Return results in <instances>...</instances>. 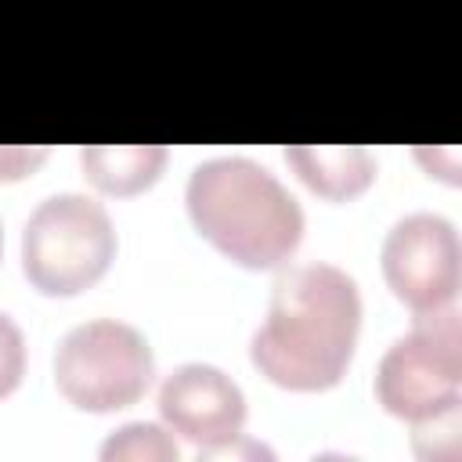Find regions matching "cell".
I'll use <instances>...</instances> for the list:
<instances>
[{
  "mask_svg": "<svg viewBox=\"0 0 462 462\" xmlns=\"http://www.w3.org/2000/svg\"><path fill=\"white\" fill-rule=\"evenodd\" d=\"M155 404L170 433H180L188 444H195L199 458L242 437L249 415L242 386L209 361L177 365L162 379Z\"/></svg>",
  "mask_w": 462,
  "mask_h": 462,
  "instance_id": "7",
  "label": "cell"
},
{
  "mask_svg": "<svg viewBox=\"0 0 462 462\" xmlns=\"http://www.w3.org/2000/svg\"><path fill=\"white\" fill-rule=\"evenodd\" d=\"M375 401L386 415L422 422L462 404V325L458 310L440 307L415 314L375 368Z\"/></svg>",
  "mask_w": 462,
  "mask_h": 462,
  "instance_id": "4",
  "label": "cell"
},
{
  "mask_svg": "<svg viewBox=\"0 0 462 462\" xmlns=\"http://www.w3.org/2000/svg\"><path fill=\"white\" fill-rule=\"evenodd\" d=\"M383 278L390 292L411 307V314H430L451 307L462 285V249L458 231L440 213H408L383 238Z\"/></svg>",
  "mask_w": 462,
  "mask_h": 462,
  "instance_id": "6",
  "label": "cell"
},
{
  "mask_svg": "<svg viewBox=\"0 0 462 462\" xmlns=\"http://www.w3.org/2000/svg\"><path fill=\"white\" fill-rule=\"evenodd\" d=\"M357 332V282L325 260L296 263L271 285L267 318L249 339V361L282 390H332L354 361Z\"/></svg>",
  "mask_w": 462,
  "mask_h": 462,
  "instance_id": "1",
  "label": "cell"
},
{
  "mask_svg": "<svg viewBox=\"0 0 462 462\" xmlns=\"http://www.w3.org/2000/svg\"><path fill=\"white\" fill-rule=\"evenodd\" d=\"M116 260L108 209L79 191L47 195L22 227V271L43 296L90 289Z\"/></svg>",
  "mask_w": 462,
  "mask_h": 462,
  "instance_id": "3",
  "label": "cell"
},
{
  "mask_svg": "<svg viewBox=\"0 0 462 462\" xmlns=\"http://www.w3.org/2000/svg\"><path fill=\"white\" fill-rule=\"evenodd\" d=\"M22 375H25V336L18 321L7 310H0V401L18 390Z\"/></svg>",
  "mask_w": 462,
  "mask_h": 462,
  "instance_id": "12",
  "label": "cell"
},
{
  "mask_svg": "<svg viewBox=\"0 0 462 462\" xmlns=\"http://www.w3.org/2000/svg\"><path fill=\"white\" fill-rule=\"evenodd\" d=\"M285 162L321 199L343 202L375 180V159L361 144H289Z\"/></svg>",
  "mask_w": 462,
  "mask_h": 462,
  "instance_id": "8",
  "label": "cell"
},
{
  "mask_svg": "<svg viewBox=\"0 0 462 462\" xmlns=\"http://www.w3.org/2000/svg\"><path fill=\"white\" fill-rule=\"evenodd\" d=\"M155 357L141 328L119 318H94L69 328L54 350L58 393L79 411H119L144 397Z\"/></svg>",
  "mask_w": 462,
  "mask_h": 462,
  "instance_id": "5",
  "label": "cell"
},
{
  "mask_svg": "<svg viewBox=\"0 0 462 462\" xmlns=\"http://www.w3.org/2000/svg\"><path fill=\"white\" fill-rule=\"evenodd\" d=\"M47 159L43 144H0V180H18Z\"/></svg>",
  "mask_w": 462,
  "mask_h": 462,
  "instance_id": "13",
  "label": "cell"
},
{
  "mask_svg": "<svg viewBox=\"0 0 462 462\" xmlns=\"http://www.w3.org/2000/svg\"><path fill=\"white\" fill-rule=\"evenodd\" d=\"M184 206L195 231L249 271L289 263L307 227L296 195L245 155L202 159L188 177Z\"/></svg>",
  "mask_w": 462,
  "mask_h": 462,
  "instance_id": "2",
  "label": "cell"
},
{
  "mask_svg": "<svg viewBox=\"0 0 462 462\" xmlns=\"http://www.w3.org/2000/svg\"><path fill=\"white\" fill-rule=\"evenodd\" d=\"M83 177L108 195H137L152 188L166 166L162 144H83Z\"/></svg>",
  "mask_w": 462,
  "mask_h": 462,
  "instance_id": "9",
  "label": "cell"
},
{
  "mask_svg": "<svg viewBox=\"0 0 462 462\" xmlns=\"http://www.w3.org/2000/svg\"><path fill=\"white\" fill-rule=\"evenodd\" d=\"M177 455H180L177 440L155 422H126L101 444V458H166V462H173Z\"/></svg>",
  "mask_w": 462,
  "mask_h": 462,
  "instance_id": "10",
  "label": "cell"
},
{
  "mask_svg": "<svg viewBox=\"0 0 462 462\" xmlns=\"http://www.w3.org/2000/svg\"><path fill=\"white\" fill-rule=\"evenodd\" d=\"M0 253H4V231H0Z\"/></svg>",
  "mask_w": 462,
  "mask_h": 462,
  "instance_id": "14",
  "label": "cell"
},
{
  "mask_svg": "<svg viewBox=\"0 0 462 462\" xmlns=\"http://www.w3.org/2000/svg\"><path fill=\"white\" fill-rule=\"evenodd\" d=\"M411 444L419 458H458V408L415 422Z\"/></svg>",
  "mask_w": 462,
  "mask_h": 462,
  "instance_id": "11",
  "label": "cell"
}]
</instances>
